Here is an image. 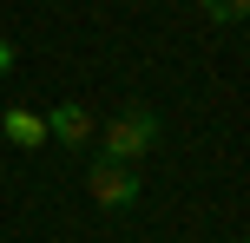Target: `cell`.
Segmentation results:
<instances>
[{"label":"cell","instance_id":"6da1fadb","mask_svg":"<svg viewBox=\"0 0 250 243\" xmlns=\"http://www.w3.org/2000/svg\"><path fill=\"white\" fill-rule=\"evenodd\" d=\"M158 138H165L158 112H151V105H125L112 125H105V158H119V165H138V158H151V151H158Z\"/></svg>","mask_w":250,"mask_h":243},{"label":"cell","instance_id":"7a4b0ae2","mask_svg":"<svg viewBox=\"0 0 250 243\" xmlns=\"http://www.w3.org/2000/svg\"><path fill=\"white\" fill-rule=\"evenodd\" d=\"M86 191L99 210H125L138 204V191H145V178H138V165H119V158H92L86 165Z\"/></svg>","mask_w":250,"mask_h":243},{"label":"cell","instance_id":"3957f363","mask_svg":"<svg viewBox=\"0 0 250 243\" xmlns=\"http://www.w3.org/2000/svg\"><path fill=\"white\" fill-rule=\"evenodd\" d=\"M46 138H60L66 151H86V145H92V112H86V105H53Z\"/></svg>","mask_w":250,"mask_h":243},{"label":"cell","instance_id":"277c9868","mask_svg":"<svg viewBox=\"0 0 250 243\" xmlns=\"http://www.w3.org/2000/svg\"><path fill=\"white\" fill-rule=\"evenodd\" d=\"M0 125H7V138L20 145V151H40V145H46V118H40V112H20V105H13Z\"/></svg>","mask_w":250,"mask_h":243},{"label":"cell","instance_id":"5b68a950","mask_svg":"<svg viewBox=\"0 0 250 243\" xmlns=\"http://www.w3.org/2000/svg\"><path fill=\"white\" fill-rule=\"evenodd\" d=\"M204 7V20H217V26H237L244 13H250V0H198Z\"/></svg>","mask_w":250,"mask_h":243},{"label":"cell","instance_id":"8992f818","mask_svg":"<svg viewBox=\"0 0 250 243\" xmlns=\"http://www.w3.org/2000/svg\"><path fill=\"white\" fill-rule=\"evenodd\" d=\"M13 66H20V53H13V39H0V79H7Z\"/></svg>","mask_w":250,"mask_h":243}]
</instances>
